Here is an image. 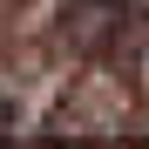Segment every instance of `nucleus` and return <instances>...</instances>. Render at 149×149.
<instances>
[{
  "label": "nucleus",
  "mask_w": 149,
  "mask_h": 149,
  "mask_svg": "<svg viewBox=\"0 0 149 149\" xmlns=\"http://www.w3.org/2000/svg\"><path fill=\"white\" fill-rule=\"evenodd\" d=\"M14 136H149V0H0V142Z\"/></svg>",
  "instance_id": "1"
}]
</instances>
